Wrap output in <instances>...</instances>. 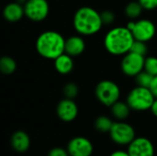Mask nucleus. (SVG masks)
<instances>
[{
  "label": "nucleus",
  "instance_id": "18",
  "mask_svg": "<svg viewBox=\"0 0 157 156\" xmlns=\"http://www.w3.org/2000/svg\"><path fill=\"white\" fill-rule=\"evenodd\" d=\"M17 69V63L16 61L9 57V56H4L0 59V71L6 75L12 74Z\"/></svg>",
  "mask_w": 157,
  "mask_h": 156
},
{
  "label": "nucleus",
  "instance_id": "7",
  "mask_svg": "<svg viewBox=\"0 0 157 156\" xmlns=\"http://www.w3.org/2000/svg\"><path fill=\"white\" fill-rule=\"evenodd\" d=\"M132 33L136 40L147 42L151 40L156 32L155 25L149 19H140L138 21H130L126 26Z\"/></svg>",
  "mask_w": 157,
  "mask_h": 156
},
{
  "label": "nucleus",
  "instance_id": "3",
  "mask_svg": "<svg viewBox=\"0 0 157 156\" xmlns=\"http://www.w3.org/2000/svg\"><path fill=\"white\" fill-rule=\"evenodd\" d=\"M74 28L84 36H90L98 33L103 26L100 13L90 6H82L74 16Z\"/></svg>",
  "mask_w": 157,
  "mask_h": 156
},
{
  "label": "nucleus",
  "instance_id": "19",
  "mask_svg": "<svg viewBox=\"0 0 157 156\" xmlns=\"http://www.w3.org/2000/svg\"><path fill=\"white\" fill-rule=\"evenodd\" d=\"M113 121L107 116H99L95 121V128L102 133L109 132L113 126Z\"/></svg>",
  "mask_w": 157,
  "mask_h": 156
},
{
  "label": "nucleus",
  "instance_id": "12",
  "mask_svg": "<svg viewBox=\"0 0 157 156\" xmlns=\"http://www.w3.org/2000/svg\"><path fill=\"white\" fill-rule=\"evenodd\" d=\"M56 113L61 120L64 122H71L76 119L78 115V108L74 99L65 97L58 103Z\"/></svg>",
  "mask_w": 157,
  "mask_h": 156
},
{
  "label": "nucleus",
  "instance_id": "26",
  "mask_svg": "<svg viewBox=\"0 0 157 156\" xmlns=\"http://www.w3.org/2000/svg\"><path fill=\"white\" fill-rule=\"evenodd\" d=\"M144 9L154 10L157 8V0H138Z\"/></svg>",
  "mask_w": 157,
  "mask_h": 156
},
{
  "label": "nucleus",
  "instance_id": "25",
  "mask_svg": "<svg viewBox=\"0 0 157 156\" xmlns=\"http://www.w3.org/2000/svg\"><path fill=\"white\" fill-rule=\"evenodd\" d=\"M101 19L103 22V25H110L115 20V15L110 10H105L102 13H100Z\"/></svg>",
  "mask_w": 157,
  "mask_h": 156
},
{
  "label": "nucleus",
  "instance_id": "13",
  "mask_svg": "<svg viewBox=\"0 0 157 156\" xmlns=\"http://www.w3.org/2000/svg\"><path fill=\"white\" fill-rule=\"evenodd\" d=\"M10 144L13 150L17 153H25L29 149L30 146V138L23 131H17L13 133L10 140Z\"/></svg>",
  "mask_w": 157,
  "mask_h": 156
},
{
  "label": "nucleus",
  "instance_id": "28",
  "mask_svg": "<svg viewBox=\"0 0 157 156\" xmlns=\"http://www.w3.org/2000/svg\"><path fill=\"white\" fill-rule=\"evenodd\" d=\"M150 89H151L152 93L154 94V96L155 97V98H157V75L154 77L153 82L150 86Z\"/></svg>",
  "mask_w": 157,
  "mask_h": 156
},
{
  "label": "nucleus",
  "instance_id": "8",
  "mask_svg": "<svg viewBox=\"0 0 157 156\" xmlns=\"http://www.w3.org/2000/svg\"><path fill=\"white\" fill-rule=\"evenodd\" d=\"M145 58L144 55L129 51L123 56L121 61V70L124 74L128 76H136L144 70Z\"/></svg>",
  "mask_w": 157,
  "mask_h": 156
},
{
  "label": "nucleus",
  "instance_id": "31",
  "mask_svg": "<svg viewBox=\"0 0 157 156\" xmlns=\"http://www.w3.org/2000/svg\"><path fill=\"white\" fill-rule=\"evenodd\" d=\"M17 2L19 4H25L27 2V0H17Z\"/></svg>",
  "mask_w": 157,
  "mask_h": 156
},
{
  "label": "nucleus",
  "instance_id": "4",
  "mask_svg": "<svg viewBox=\"0 0 157 156\" xmlns=\"http://www.w3.org/2000/svg\"><path fill=\"white\" fill-rule=\"evenodd\" d=\"M155 97L151 89L144 86L133 88L127 97V103L130 108L136 111H145L151 108Z\"/></svg>",
  "mask_w": 157,
  "mask_h": 156
},
{
  "label": "nucleus",
  "instance_id": "24",
  "mask_svg": "<svg viewBox=\"0 0 157 156\" xmlns=\"http://www.w3.org/2000/svg\"><path fill=\"white\" fill-rule=\"evenodd\" d=\"M147 51H148V47L146 45V42L141 41V40H134V42L132 44V47L131 49V51L141 54V55H144V56L146 54Z\"/></svg>",
  "mask_w": 157,
  "mask_h": 156
},
{
  "label": "nucleus",
  "instance_id": "23",
  "mask_svg": "<svg viewBox=\"0 0 157 156\" xmlns=\"http://www.w3.org/2000/svg\"><path fill=\"white\" fill-rule=\"evenodd\" d=\"M144 70L154 76L157 75V58L156 57H147L145 58Z\"/></svg>",
  "mask_w": 157,
  "mask_h": 156
},
{
  "label": "nucleus",
  "instance_id": "29",
  "mask_svg": "<svg viewBox=\"0 0 157 156\" xmlns=\"http://www.w3.org/2000/svg\"><path fill=\"white\" fill-rule=\"evenodd\" d=\"M109 156H130L129 153L124 150H116L112 152Z\"/></svg>",
  "mask_w": 157,
  "mask_h": 156
},
{
  "label": "nucleus",
  "instance_id": "6",
  "mask_svg": "<svg viewBox=\"0 0 157 156\" xmlns=\"http://www.w3.org/2000/svg\"><path fill=\"white\" fill-rule=\"evenodd\" d=\"M109 133L112 142L121 146H128L136 138L133 127L122 120L114 122Z\"/></svg>",
  "mask_w": 157,
  "mask_h": 156
},
{
  "label": "nucleus",
  "instance_id": "5",
  "mask_svg": "<svg viewBox=\"0 0 157 156\" xmlns=\"http://www.w3.org/2000/svg\"><path fill=\"white\" fill-rule=\"evenodd\" d=\"M95 93L98 100L107 107H111L119 101L121 97V89L119 86L110 80H103L99 82L96 86Z\"/></svg>",
  "mask_w": 157,
  "mask_h": 156
},
{
  "label": "nucleus",
  "instance_id": "9",
  "mask_svg": "<svg viewBox=\"0 0 157 156\" xmlns=\"http://www.w3.org/2000/svg\"><path fill=\"white\" fill-rule=\"evenodd\" d=\"M25 16L32 21L44 20L50 11L47 0H27L24 4Z\"/></svg>",
  "mask_w": 157,
  "mask_h": 156
},
{
  "label": "nucleus",
  "instance_id": "16",
  "mask_svg": "<svg viewBox=\"0 0 157 156\" xmlns=\"http://www.w3.org/2000/svg\"><path fill=\"white\" fill-rule=\"evenodd\" d=\"M54 67L61 74H68L74 69V61L72 56L63 52L54 60Z\"/></svg>",
  "mask_w": 157,
  "mask_h": 156
},
{
  "label": "nucleus",
  "instance_id": "2",
  "mask_svg": "<svg viewBox=\"0 0 157 156\" xmlns=\"http://www.w3.org/2000/svg\"><path fill=\"white\" fill-rule=\"evenodd\" d=\"M65 39L57 31L47 30L42 32L36 40V50L43 58L55 60L65 52Z\"/></svg>",
  "mask_w": 157,
  "mask_h": 156
},
{
  "label": "nucleus",
  "instance_id": "14",
  "mask_svg": "<svg viewBox=\"0 0 157 156\" xmlns=\"http://www.w3.org/2000/svg\"><path fill=\"white\" fill-rule=\"evenodd\" d=\"M85 49V40L80 36H71L65 40V52L72 57L82 54Z\"/></svg>",
  "mask_w": 157,
  "mask_h": 156
},
{
  "label": "nucleus",
  "instance_id": "10",
  "mask_svg": "<svg viewBox=\"0 0 157 156\" xmlns=\"http://www.w3.org/2000/svg\"><path fill=\"white\" fill-rule=\"evenodd\" d=\"M66 150L70 156H91L94 152V146L87 138L77 136L68 143Z\"/></svg>",
  "mask_w": 157,
  "mask_h": 156
},
{
  "label": "nucleus",
  "instance_id": "21",
  "mask_svg": "<svg viewBox=\"0 0 157 156\" xmlns=\"http://www.w3.org/2000/svg\"><path fill=\"white\" fill-rule=\"evenodd\" d=\"M136 83L139 86H144V87H148L150 88V86L153 82L154 75L146 72L145 70L142 71L140 74H138L136 76Z\"/></svg>",
  "mask_w": 157,
  "mask_h": 156
},
{
  "label": "nucleus",
  "instance_id": "22",
  "mask_svg": "<svg viewBox=\"0 0 157 156\" xmlns=\"http://www.w3.org/2000/svg\"><path fill=\"white\" fill-rule=\"evenodd\" d=\"M79 93V88L75 83H68L63 87V95L66 98L74 99L77 97Z\"/></svg>",
  "mask_w": 157,
  "mask_h": 156
},
{
  "label": "nucleus",
  "instance_id": "20",
  "mask_svg": "<svg viewBox=\"0 0 157 156\" xmlns=\"http://www.w3.org/2000/svg\"><path fill=\"white\" fill-rule=\"evenodd\" d=\"M143 6L139 2H131L129 3L126 7H125V14L130 17V18H137L143 11Z\"/></svg>",
  "mask_w": 157,
  "mask_h": 156
},
{
  "label": "nucleus",
  "instance_id": "15",
  "mask_svg": "<svg viewBox=\"0 0 157 156\" xmlns=\"http://www.w3.org/2000/svg\"><path fill=\"white\" fill-rule=\"evenodd\" d=\"M3 16L5 19L9 22H17L20 20L23 16H25L24 6L17 2L10 3L5 6Z\"/></svg>",
  "mask_w": 157,
  "mask_h": 156
},
{
  "label": "nucleus",
  "instance_id": "1",
  "mask_svg": "<svg viewBox=\"0 0 157 156\" xmlns=\"http://www.w3.org/2000/svg\"><path fill=\"white\" fill-rule=\"evenodd\" d=\"M135 39L127 27H116L110 29L105 36L104 45L112 55H125L132 47Z\"/></svg>",
  "mask_w": 157,
  "mask_h": 156
},
{
  "label": "nucleus",
  "instance_id": "27",
  "mask_svg": "<svg viewBox=\"0 0 157 156\" xmlns=\"http://www.w3.org/2000/svg\"><path fill=\"white\" fill-rule=\"evenodd\" d=\"M48 156H70V154L67 150L61 147H55L49 152Z\"/></svg>",
  "mask_w": 157,
  "mask_h": 156
},
{
  "label": "nucleus",
  "instance_id": "11",
  "mask_svg": "<svg viewBox=\"0 0 157 156\" xmlns=\"http://www.w3.org/2000/svg\"><path fill=\"white\" fill-rule=\"evenodd\" d=\"M130 156H155V146L145 137H136L127 148Z\"/></svg>",
  "mask_w": 157,
  "mask_h": 156
},
{
  "label": "nucleus",
  "instance_id": "30",
  "mask_svg": "<svg viewBox=\"0 0 157 156\" xmlns=\"http://www.w3.org/2000/svg\"><path fill=\"white\" fill-rule=\"evenodd\" d=\"M150 110L152 111V113H153L155 117H157V98L155 99V101H154V103H153V105H152Z\"/></svg>",
  "mask_w": 157,
  "mask_h": 156
},
{
  "label": "nucleus",
  "instance_id": "17",
  "mask_svg": "<svg viewBox=\"0 0 157 156\" xmlns=\"http://www.w3.org/2000/svg\"><path fill=\"white\" fill-rule=\"evenodd\" d=\"M110 108L113 117L118 120H124L125 119H127L132 109L127 102L125 103L120 100L117 101L115 104H113Z\"/></svg>",
  "mask_w": 157,
  "mask_h": 156
}]
</instances>
